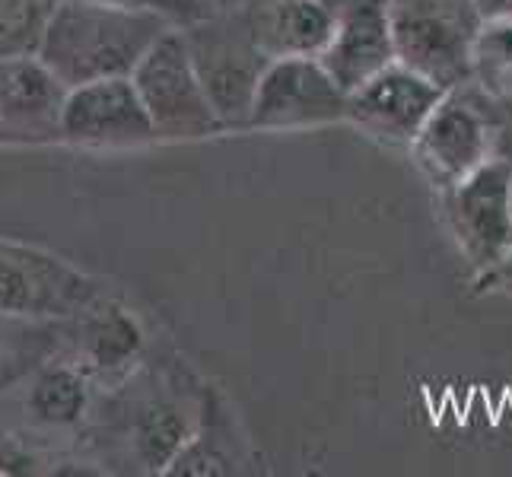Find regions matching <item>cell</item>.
Instances as JSON below:
<instances>
[{"mask_svg":"<svg viewBox=\"0 0 512 477\" xmlns=\"http://www.w3.org/2000/svg\"><path fill=\"white\" fill-rule=\"evenodd\" d=\"M207 382H198L182 363L147 376L144 369L105 392L109 449L121 465L140 474H169L172 462L191 443L204 414Z\"/></svg>","mask_w":512,"mask_h":477,"instance_id":"6da1fadb","label":"cell"},{"mask_svg":"<svg viewBox=\"0 0 512 477\" xmlns=\"http://www.w3.org/2000/svg\"><path fill=\"white\" fill-rule=\"evenodd\" d=\"M175 29L163 13L115 0H58L48 16L39 58L67 86L131 77L140 58Z\"/></svg>","mask_w":512,"mask_h":477,"instance_id":"7a4b0ae2","label":"cell"},{"mask_svg":"<svg viewBox=\"0 0 512 477\" xmlns=\"http://www.w3.org/2000/svg\"><path fill=\"white\" fill-rule=\"evenodd\" d=\"M204 90L223 121V131H249L252 102L271 58L255 39L245 10H210L179 26Z\"/></svg>","mask_w":512,"mask_h":477,"instance_id":"3957f363","label":"cell"},{"mask_svg":"<svg viewBox=\"0 0 512 477\" xmlns=\"http://www.w3.org/2000/svg\"><path fill=\"white\" fill-rule=\"evenodd\" d=\"M500 144L503 121L497 99L468 80L443 96L408 150L417 169L439 191L481 169L500 153Z\"/></svg>","mask_w":512,"mask_h":477,"instance_id":"277c9868","label":"cell"},{"mask_svg":"<svg viewBox=\"0 0 512 477\" xmlns=\"http://www.w3.org/2000/svg\"><path fill=\"white\" fill-rule=\"evenodd\" d=\"M395 55L446 90L474 77V45L484 26L478 0H388Z\"/></svg>","mask_w":512,"mask_h":477,"instance_id":"5b68a950","label":"cell"},{"mask_svg":"<svg viewBox=\"0 0 512 477\" xmlns=\"http://www.w3.org/2000/svg\"><path fill=\"white\" fill-rule=\"evenodd\" d=\"M439 217L481 284L506 268L512 261V159L497 153L462 182L439 188Z\"/></svg>","mask_w":512,"mask_h":477,"instance_id":"8992f818","label":"cell"},{"mask_svg":"<svg viewBox=\"0 0 512 477\" xmlns=\"http://www.w3.org/2000/svg\"><path fill=\"white\" fill-rule=\"evenodd\" d=\"M99 277L74 261L23 239L0 236V312L23 322L55 325L105 296Z\"/></svg>","mask_w":512,"mask_h":477,"instance_id":"52a82bcc","label":"cell"},{"mask_svg":"<svg viewBox=\"0 0 512 477\" xmlns=\"http://www.w3.org/2000/svg\"><path fill=\"white\" fill-rule=\"evenodd\" d=\"M160 140H201L223 134L204 83L188 55L185 35L175 26L156 42L131 74Z\"/></svg>","mask_w":512,"mask_h":477,"instance_id":"ba28073f","label":"cell"},{"mask_svg":"<svg viewBox=\"0 0 512 477\" xmlns=\"http://www.w3.org/2000/svg\"><path fill=\"white\" fill-rule=\"evenodd\" d=\"M347 90L322 58H277L252 102L249 131H303L347 121Z\"/></svg>","mask_w":512,"mask_h":477,"instance_id":"9c48e42d","label":"cell"},{"mask_svg":"<svg viewBox=\"0 0 512 477\" xmlns=\"http://www.w3.org/2000/svg\"><path fill=\"white\" fill-rule=\"evenodd\" d=\"M147 334L140 318L115 296H99L74 318L58 322L55 350L80 363L99 392L125 382L144 360Z\"/></svg>","mask_w":512,"mask_h":477,"instance_id":"30bf717a","label":"cell"},{"mask_svg":"<svg viewBox=\"0 0 512 477\" xmlns=\"http://www.w3.org/2000/svg\"><path fill=\"white\" fill-rule=\"evenodd\" d=\"M156 140L160 137L131 77L70 86L61 118V144L80 150H137Z\"/></svg>","mask_w":512,"mask_h":477,"instance_id":"8fae6325","label":"cell"},{"mask_svg":"<svg viewBox=\"0 0 512 477\" xmlns=\"http://www.w3.org/2000/svg\"><path fill=\"white\" fill-rule=\"evenodd\" d=\"M446 93V86H439L427 74L395 61L360 83L357 90H350L347 125L360 128L385 147L408 150Z\"/></svg>","mask_w":512,"mask_h":477,"instance_id":"7c38bea8","label":"cell"},{"mask_svg":"<svg viewBox=\"0 0 512 477\" xmlns=\"http://www.w3.org/2000/svg\"><path fill=\"white\" fill-rule=\"evenodd\" d=\"M20 411V427L7 430L10 436L23 439L29 433H83L93 417L96 382L90 373L64 353L51 350L48 357L32 366L29 373L10 385ZM7 388V392H10Z\"/></svg>","mask_w":512,"mask_h":477,"instance_id":"4fadbf2b","label":"cell"},{"mask_svg":"<svg viewBox=\"0 0 512 477\" xmlns=\"http://www.w3.org/2000/svg\"><path fill=\"white\" fill-rule=\"evenodd\" d=\"M70 86L39 51L0 58V128L7 144H51L61 140V118Z\"/></svg>","mask_w":512,"mask_h":477,"instance_id":"5bb4252c","label":"cell"},{"mask_svg":"<svg viewBox=\"0 0 512 477\" xmlns=\"http://www.w3.org/2000/svg\"><path fill=\"white\" fill-rule=\"evenodd\" d=\"M322 61L347 93L395 64L398 55L388 0H341L334 39Z\"/></svg>","mask_w":512,"mask_h":477,"instance_id":"9a60e30c","label":"cell"},{"mask_svg":"<svg viewBox=\"0 0 512 477\" xmlns=\"http://www.w3.org/2000/svg\"><path fill=\"white\" fill-rule=\"evenodd\" d=\"M245 13L271 61L322 58L334 39L341 0H261Z\"/></svg>","mask_w":512,"mask_h":477,"instance_id":"2e32d148","label":"cell"},{"mask_svg":"<svg viewBox=\"0 0 512 477\" xmlns=\"http://www.w3.org/2000/svg\"><path fill=\"white\" fill-rule=\"evenodd\" d=\"M239 446L242 439L233 436V414L226 411L214 388H207L198 430L172 462L169 474H229L239 465Z\"/></svg>","mask_w":512,"mask_h":477,"instance_id":"e0dca14e","label":"cell"},{"mask_svg":"<svg viewBox=\"0 0 512 477\" xmlns=\"http://www.w3.org/2000/svg\"><path fill=\"white\" fill-rule=\"evenodd\" d=\"M55 334L58 322H23V318L0 312V395L55 350Z\"/></svg>","mask_w":512,"mask_h":477,"instance_id":"ac0fdd59","label":"cell"},{"mask_svg":"<svg viewBox=\"0 0 512 477\" xmlns=\"http://www.w3.org/2000/svg\"><path fill=\"white\" fill-rule=\"evenodd\" d=\"M471 80L497 102H512V13L484 20L474 45Z\"/></svg>","mask_w":512,"mask_h":477,"instance_id":"d6986e66","label":"cell"},{"mask_svg":"<svg viewBox=\"0 0 512 477\" xmlns=\"http://www.w3.org/2000/svg\"><path fill=\"white\" fill-rule=\"evenodd\" d=\"M58 0H0V58L39 51Z\"/></svg>","mask_w":512,"mask_h":477,"instance_id":"ffe728a7","label":"cell"},{"mask_svg":"<svg viewBox=\"0 0 512 477\" xmlns=\"http://www.w3.org/2000/svg\"><path fill=\"white\" fill-rule=\"evenodd\" d=\"M115 4L156 10V13H163L166 20H172L175 26H188V23L201 20V16L210 13V7L204 4V0H115Z\"/></svg>","mask_w":512,"mask_h":477,"instance_id":"44dd1931","label":"cell"},{"mask_svg":"<svg viewBox=\"0 0 512 477\" xmlns=\"http://www.w3.org/2000/svg\"><path fill=\"white\" fill-rule=\"evenodd\" d=\"M35 465H39L35 452H29L20 439L0 427V474H26L35 471Z\"/></svg>","mask_w":512,"mask_h":477,"instance_id":"7402d4cb","label":"cell"},{"mask_svg":"<svg viewBox=\"0 0 512 477\" xmlns=\"http://www.w3.org/2000/svg\"><path fill=\"white\" fill-rule=\"evenodd\" d=\"M484 287H493V290H500L506 296H512V261L506 264V268H500L493 277L484 280Z\"/></svg>","mask_w":512,"mask_h":477,"instance_id":"603a6c76","label":"cell"},{"mask_svg":"<svg viewBox=\"0 0 512 477\" xmlns=\"http://www.w3.org/2000/svg\"><path fill=\"white\" fill-rule=\"evenodd\" d=\"M478 7L484 13V20H490V16L512 13V0H478Z\"/></svg>","mask_w":512,"mask_h":477,"instance_id":"cb8c5ba5","label":"cell"},{"mask_svg":"<svg viewBox=\"0 0 512 477\" xmlns=\"http://www.w3.org/2000/svg\"><path fill=\"white\" fill-rule=\"evenodd\" d=\"M204 4L210 10H249V7L261 4V0H204Z\"/></svg>","mask_w":512,"mask_h":477,"instance_id":"d4e9b609","label":"cell"},{"mask_svg":"<svg viewBox=\"0 0 512 477\" xmlns=\"http://www.w3.org/2000/svg\"><path fill=\"white\" fill-rule=\"evenodd\" d=\"M0 144H7V134H4V128H0Z\"/></svg>","mask_w":512,"mask_h":477,"instance_id":"484cf974","label":"cell"}]
</instances>
